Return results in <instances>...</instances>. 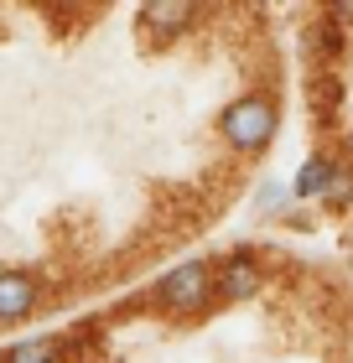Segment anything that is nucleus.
<instances>
[{"label":"nucleus","instance_id":"obj_1","mask_svg":"<svg viewBox=\"0 0 353 363\" xmlns=\"http://www.w3.org/2000/svg\"><path fill=\"white\" fill-rule=\"evenodd\" d=\"M224 135L239 145V151H260L276 135V104L265 94H244L224 109Z\"/></svg>","mask_w":353,"mask_h":363},{"label":"nucleus","instance_id":"obj_2","mask_svg":"<svg viewBox=\"0 0 353 363\" xmlns=\"http://www.w3.org/2000/svg\"><path fill=\"white\" fill-rule=\"evenodd\" d=\"M208 286H213V270L203 265V259H188V265H177V270L161 275V301L172 311H192L208 296Z\"/></svg>","mask_w":353,"mask_h":363},{"label":"nucleus","instance_id":"obj_3","mask_svg":"<svg viewBox=\"0 0 353 363\" xmlns=\"http://www.w3.org/2000/svg\"><path fill=\"white\" fill-rule=\"evenodd\" d=\"M37 306V286L21 270H0V322H21Z\"/></svg>","mask_w":353,"mask_h":363},{"label":"nucleus","instance_id":"obj_4","mask_svg":"<svg viewBox=\"0 0 353 363\" xmlns=\"http://www.w3.org/2000/svg\"><path fill=\"white\" fill-rule=\"evenodd\" d=\"M218 291L229 296V301H244V296H255L260 291V270H255V259H244V255H234L224 275H218Z\"/></svg>","mask_w":353,"mask_h":363},{"label":"nucleus","instance_id":"obj_5","mask_svg":"<svg viewBox=\"0 0 353 363\" xmlns=\"http://www.w3.org/2000/svg\"><path fill=\"white\" fill-rule=\"evenodd\" d=\"M192 21V6L188 0H172V6H146V26L151 31H177Z\"/></svg>","mask_w":353,"mask_h":363},{"label":"nucleus","instance_id":"obj_6","mask_svg":"<svg viewBox=\"0 0 353 363\" xmlns=\"http://www.w3.org/2000/svg\"><path fill=\"white\" fill-rule=\"evenodd\" d=\"M6 363H58V342L53 337H26L6 353Z\"/></svg>","mask_w":353,"mask_h":363},{"label":"nucleus","instance_id":"obj_7","mask_svg":"<svg viewBox=\"0 0 353 363\" xmlns=\"http://www.w3.org/2000/svg\"><path fill=\"white\" fill-rule=\"evenodd\" d=\"M332 172H338V167H327L322 156H312L307 167H301V177H296V192H301V197H317V192H327Z\"/></svg>","mask_w":353,"mask_h":363},{"label":"nucleus","instance_id":"obj_8","mask_svg":"<svg viewBox=\"0 0 353 363\" xmlns=\"http://www.w3.org/2000/svg\"><path fill=\"white\" fill-rule=\"evenodd\" d=\"M348 197H353V177H348V172H332V182H327V203L343 208Z\"/></svg>","mask_w":353,"mask_h":363},{"label":"nucleus","instance_id":"obj_9","mask_svg":"<svg viewBox=\"0 0 353 363\" xmlns=\"http://www.w3.org/2000/svg\"><path fill=\"white\" fill-rule=\"evenodd\" d=\"M348 145H353V130H348Z\"/></svg>","mask_w":353,"mask_h":363}]
</instances>
